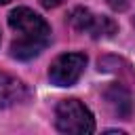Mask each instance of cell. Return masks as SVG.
Masks as SVG:
<instances>
[{"instance_id": "7a4b0ae2", "label": "cell", "mask_w": 135, "mask_h": 135, "mask_svg": "<svg viewBox=\"0 0 135 135\" xmlns=\"http://www.w3.org/2000/svg\"><path fill=\"white\" fill-rule=\"evenodd\" d=\"M55 124L61 133L89 135L95 131V118L91 110L78 99H61L55 108Z\"/></svg>"}, {"instance_id": "5b68a950", "label": "cell", "mask_w": 135, "mask_h": 135, "mask_svg": "<svg viewBox=\"0 0 135 135\" xmlns=\"http://www.w3.org/2000/svg\"><path fill=\"white\" fill-rule=\"evenodd\" d=\"M103 97H105V103H108V108L112 110L114 116L124 118V120H129L133 116L135 103H133V97H131V93L124 84H110L105 89Z\"/></svg>"}, {"instance_id": "9c48e42d", "label": "cell", "mask_w": 135, "mask_h": 135, "mask_svg": "<svg viewBox=\"0 0 135 135\" xmlns=\"http://www.w3.org/2000/svg\"><path fill=\"white\" fill-rule=\"evenodd\" d=\"M8 2H11V0H0V4H8Z\"/></svg>"}, {"instance_id": "ba28073f", "label": "cell", "mask_w": 135, "mask_h": 135, "mask_svg": "<svg viewBox=\"0 0 135 135\" xmlns=\"http://www.w3.org/2000/svg\"><path fill=\"white\" fill-rule=\"evenodd\" d=\"M63 0H42V4L46 6V8H51V6H57V4H61Z\"/></svg>"}, {"instance_id": "8992f818", "label": "cell", "mask_w": 135, "mask_h": 135, "mask_svg": "<svg viewBox=\"0 0 135 135\" xmlns=\"http://www.w3.org/2000/svg\"><path fill=\"white\" fill-rule=\"evenodd\" d=\"M30 89L15 76L0 72V108H11L27 101Z\"/></svg>"}, {"instance_id": "30bf717a", "label": "cell", "mask_w": 135, "mask_h": 135, "mask_svg": "<svg viewBox=\"0 0 135 135\" xmlns=\"http://www.w3.org/2000/svg\"><path fill=\"white\" fill-rule=\"evenodd\" d=\"M133 23H135V19H133Z\"/></svg>"}, {"instance_id": "277c9868", "label": "cell", "mask_w": 135, "mask_h": 135, "mask_svg": "<svg viewBox=\"0 0 135 135\" xmlns=\"http://www.w3.org/2000/svg\"><path fill=\"white\" fill-rule=\"evenodd\" d=\"M86 65V57L82 53H63L49 68V80L55 86H72L78 82Z\"/></svg>"}, {"instance_id": "3957f363", "label": "cell", "mask_w": 135, "mask_h": 135, "mask_svg": "<svg viewBox=\"0 0 135 135\" xmlns=\"http://www.w3.org/2000/svg\"><path fill=\"white\" fill-rule=\"evenodd\" d=\"M70 25L76 32L89 34L91 38H110L118 30L114 19H110L105 15H95L93 11L82 8V6H78L70 13Z\"/></svg>"}, {"instance_id": "52a82bcc", "label": "cell", "mask_w": 135, "mask_h": 135, "mask_svg": "<svg viewBox=\"0 0 135 135\" xmlns=\"http://www.w3.org/2000/svg\"><path fill=\"white\" fill-rule=\"evenodd\" d=\"M114 11H118V13H122V11H127L129 6H131V0H105Z\"/></svg>"}, {"instance_id": "6da1fadb", "label": "cell", "mask_w": 135, "mask_h": 135, "mask_svg": "<svg viewBox=\"0 0 135 135\" xmlns=\"http://www.w3.org/2000/svg\"><path fill=\"white\" fill-rule=\"evenodd\" d=\"M8 25L17 34L11 42V55L15 59L27 61L40 55L51 42V27L49 23L27 6H19L8 15Z\"/></svg>"}]
</instances>
